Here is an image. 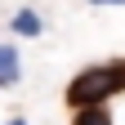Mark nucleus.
I'll use <instances>...</instances> for the list:
<instances>
[{
    "mask_svg": "<svg viewBox=\"0 0 125 125\" xmlns=\"http://www.w3.org/2000/svg\"><path fill=\"white\" fill-rule=\"evenodd\" d=\"M121 89V76L112 62H103V67H85V72H76L72 76V85H67V107H94V103H107V98H116Z\"/></svg>",
    "mask_w": 125,
    "mask_h": 125,
    "instance_id": "1",
    "label": "nucleus"
},
{
    "mask_svg": "<svg viewBox=\"0 0 125 125\" xmlns=\"http://www.w3.org/2000/svg\"><path fill=\"white\" fill-rule=\"evenodd\" d=\"M9 31L22 36V40H36V36H45V18H40L36 9H18V13L9 18Z\"/></svg>",
    "mask_w": 125,
    "mask_h": 125,
    "instance_id": "2",
    "label": "nucleus"
},
{
    "mask_svg": "<svg viewBox=\"0 0 125 125\" xmlns=\"http://www.w3.org/2000/svg\"><path fill=\"white\" fill-rule=\"evenodd\" d=\"M72 125H112V112H107V103H94V107H72Z\"/></svg>",
    "mask_w": 125,
    "mask_h": 125,
    "instance_id": "3",
    "label": "nucleus"
},
{
    "mask_svg": "<svg viewBox=\"0 0 125 125\" xmlns=\"http://www.w3.org/2000/svg\"><path fill=\"white\" fill-rule=\"evenodd\" d=\"M112 67H116V76H121V89H125V58H116Z\"/></svg>",
    "mask_w": 125,
    "mask_h": 125,
    "instance_id": "4",
    "label": "nucleus"
},
{
    "mask_svg": "<svg viewBox=\"0 0 125 125\" xmlns=\"http://www.w3.org/2000/svg\"><path fill=\"white\" fill-rule=\"evenodd\" d=\"M89 5H125V0H89Z\"/></svg>",
    "mask_w": 125,
    "mask_h": 125,
    "instance_id": "5",
    "label": "nucleus"
},
{
    "mask_svg": "<svg viewBox=\"0 0 125 125\" xmlns=\"http://www.w3.org/2000/svg\"><path fill=\"white\" fill-rule=\"evenodd\" d=\"M9 125H27V121H22V116H18V121H9Z\"/></svg>",
    "mask_w": 125,
    "mask_h": 125,
    "instance_id": "6",
    "label": "nucleus"
}]
</instances>
